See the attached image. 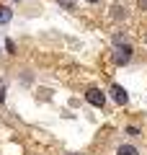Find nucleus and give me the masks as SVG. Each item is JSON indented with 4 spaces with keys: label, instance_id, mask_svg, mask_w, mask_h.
I'll return each instance as SVG.
<instances>
[{
    "label": "nucleus",
    "instance_id": "f257e3e1",
    "mask_svg": "<svg viewBox=\"0 0 147 155\" xmlns=\"http://www.w3.org/2000/svg\"><path fill=\"white\" fill-rule=\"evenodd\" d=\"M111 57H114L116 65H129V60H132V47L126 44V41H124V44H114V54H111Z\"/></svg>",
    "mask_w": 147,
    "mask_h": 155
},
{
    "label": "nucleus",
    "instance_id": "f03ea898",
    "mask_svg": "<svg viewBox=\"0 0 147 155\" xmlns=\"http://www.w3.org/2000/svg\"><path fill=\"white\" fill-rule=\"evenodd\" d=\"M85 101L90 106H96V109H103V106H106V93H103V91H98V88H88L85 91Z\"/></svg>",
    "mask_w": 147,
    "mask_h": 155
},
{
    "label": "nucleus",
    "instance_id": "7ed1b4c3",
    "mask_svg": "<svg viewBox=\"0 0 147 155\" xmlns=\"http://www.w3.org/2000/svg\"><path fill=\"white\" fill-rule=\"evenodd\" d=\"M111 96H114V101L119 106H126L129 104V96H126V91L121 88V85H111Z\"/></svg>",
    "mask_w": 147,
    "mask_h": 155
},
{
    "label": "nucleus",
    "instance_id": "20e7f679",
    "mask_svg": "<svg viewBox=\"0 0 147 155\" xmlns=\"http://www.w3.org/2000/svg\"><path fill=\"white\" fill-rule=\"evenodd\" d=\"M116 155H142V153H139V147H137V145L124 142V145H119V147H116Z\"/></svg>",
    "mask_w": 147,
    "mask_h": 155
},
{
    "label": "nucleus",
    "instance_id": "39448f33",
    "mask_svg": "<svg viewBox=\"0 0 147 155\" xmlns=\"http://www.w3.org/2000/svg\"><path fill=\"white\" fill-rule=\"evenodd\" d=\"M111 18H114V21H124L126 18V8L119 5V3H114V5H111Z\"/></svg>",
    "mask_w": 147,
    "mask_h": 155
},
{
    "label": "nucleus",
    "instance_id": "423d86ee",
    "mask_svg": "<svg viewBox=\"0 0 147 155\" xmlns=\"http://www.w3.org/2000/svg\"><path fill=\"white\" fill-rule=\"evenodd\" d=\"M11 18H13V11H11L8 5H0V26L11 23Z\"/></svg>",
    "mask_w": 147,
    "mask_h": 155
},
{
    "label": "nucleus",
    "instance_id": "0eeeda50",
    "mask_svg": "<svg viewBox=\"0 0 147 155\" xmlns=\"http://www.w3.org/2000/svg\"><path fill=\"white\" fill-rule=\"evenodd\" d=\"M57 3H60L62 8H67V11H72V8H75V0H57Z\"/></svg>",
    "mask_w": 147,
    "mask_h": 155
},
{
    "label": "nucleus",
    "instance_id": "6e6552de",
    "mask_svg": "<svg viewBox=\"0 0 147 155\" xmlns=\"http://www.w3.org/2000/svg\"><path fill=\"white\" fill-rule=\"evenodd\" d=\"M5 49H8V54H16V44H13L11 39H8V41H5Z\"/></svg>",
    "mask_w": 147,
    "mask_h": 155
},
{
    "label": "nucleus",
    "instance_id": "1a4fd4ad",
    "mask_svg": "<svg viewBox=\"0 0 147 155\" xmlns=\"http://www.w3.org/2000/svg\"><path fill=\"white\" fill-rule=\"evenodd\" d=\"M3 101H5V83L0 80V104H3Z\"/></svg>",
    "mask_w": 147,
    "mask_h": 155
},
{
    "label": "nucleus",
    "instance_id": "9d476101",
    "mask_svg": "<svg viewBox=\"0 0 147 155\" xmlns=\"http://www.w3.org/2000/svg\"><path fill=\"white\" fill-rule=\"evenodd\" d=\"M126 134H132V137H137V134H139V129H137V127H126Z\"/></svg>",
    "mask_w": 147,
    "mask_h": 155
},
{
    "label": "nucleus",
    "instance_id": "9b49d317",
    "mask_svg": "<svg viewBox=\"0 0 147 155\" xmlns=\"http://www.w3.org/2000/svg\"><path fill=\"white\" fill-rule=\"evenodd\" d=\"M137 8L139 11H147V0H137Z\"/></svg>",
    "mask_w": 147,
    "mask_h": 155
},
{
    "label": "nucleus",
    "instance_id": "f8f14e48",
    "mask_svg": "<svg viewBox=\"0 0 147 155\" xmlns=\"http://www.w3.org/2000/svg\"><path fill=\"white\" fill-rule=\"evenodd\" d=\"M85 3H90V5H96V3H101V0H85Z\"/></svg>",
    "mask_w": 147,
    "mask_h": 155
},
{
    "label": "nucleus",
    "instance_id": "ddd939ff",
    "mask_svg": "<svg viewBox=\"0 0 147 155\" xmlns=\"http://www.w3.org/2000/svg\"><path fill=\"white\" fill-rule=\"evenodd\" d=\"M67 155H77V153H67Z\"/></svg>",
    "mask_w": 147,
    "mask_h": 155
}]
</instances>
